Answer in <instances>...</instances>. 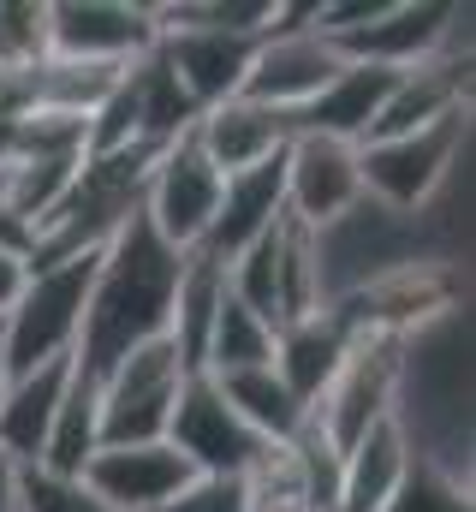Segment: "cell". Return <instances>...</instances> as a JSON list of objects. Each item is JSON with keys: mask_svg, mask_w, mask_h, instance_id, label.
<instances>
[{"mask_svg": "<svg viewBox=\"0 0 476 512\" xmlns=\"http://www.w3.org/2000/svg\"><path fill=\"white\" fill-rule=\"evenodd\" d=\"M161 512H244V489H238V477H197Z\"/></svg>", "mask_w": 476, "mask_h": 512, "instance_id": "25", "label": "cell"}, {"mask_svg": "<svg viewBox=\"0 0 476 512\" xmlns=\"http://www.w3.org/2000/svg\"><path fill=\"white\" fill-rule=\"evenodd\" d=\"M18 512H108L84 483L48 477V471H18Z\"/></svg>", "mask_w": 476, "mask_h": 512, "instance_id": "24", "label": "cell"}, {"mask_svg": "<svg viewBox=\"0 0 476 512\" xmlns=\"http://www.w3.org/2000/svg\"><path fill=\"white\" fill-rule=\"evenodd\" d=\"M102 447V423H96V382L72 364V382H66V399L54 411V429H48V447H42V465L30 471H48V477H84L90 453Z\"/></svg>", "mask_w": 476, "mask_h": 512, "instance_id": "20", "label": "cell"}, {"mask_svg": "<svg viewBox=\"0 0 476 512\" xmlns=\"http://www.w3.org/2000/svg\"><path fill=\"white\" fill-rule=\"evenodd\" d=\"M155 54L161 66L173 72L179 96L209 114L221 102H233L244 90V72H250V54L262 36H233V30H197V24H155Z\"/></svg>", "mask_w": 476, "mask_h": 512, "instance_id": "10", "label": "cell"}, {"mask_svg": "<svg viewBox=\"0 0 476 512\" xmlns=\"http://www.w3.org/2000/svg\"><path fill=\"white\" fill-rule=\"evenodd\" d=\"M78 483L108 512H161L179 489L197 483V471L173 453V441H125V447H96Z\"/></svg>", "mask_w": 476, "mask_h": 512, "instance_id": "11", "label": "cell"}, {"mask_svg": "<svg viewBox=\"0 0 476 512\" xmlns=\"http://www.w3.org/2000/svg\"><path fill=\"white\" fill-rule=\"evenodd\" d=\"M96 262L90 256H66V262H48V268H30L12 310L0 316V358H6V382L12 376H30L42 364H60L78 352V334H84V304H90V286H96Z\"/></svg>", "mask_w": 476, "mask_h": 512, "instance_id": "2", "label": "cell"}, {"mask_svg": "<svg viewBox=\"0 0 476 512\" xmlns=\"http://www.w3.org/2000/svg\"><path fill=\"white\" fill-rule=\"evenodd\" d=\"M411 441L393 417L369 423L352 447L340 453V471H334V495H328V512H387L399 501L405 477H411Z\"/></svg>", "mask_w": 476, "mask_h": 512, "instance_id": "13", "label": "cell"}, {"mask_svg": "<svg viewBox=\"0 0 476 512\" xmlns=\"http://www.w3.org/2000/svg\"><path fill=\"white\" fill-rule=\"evenodd\" d=\"M155 6L131 0H48V60L131 66L155 48Z\"/></svg>", "mask_w": 476, "mask_h": 512, "instance_id": "8", "label": "cell"}, {"mask_svg": "<svg viewBox=\"0 0 476 512\" xmlns=\"http://www.w3.org/2000/svg\"><path fill=\"white\" fill-rule=\"evenodd\" d=\"M280 161H286V155H274V161H262V167H244V173H233V179L221 185V209H215L209 239H203L197 251H209L215 262H233L244 245H256L262 233L280 227V215H286V167H280Z\"/></svg>", "mask_w": 476, "mask_h": 512, "instance_id": "15", "label": "cell"}, {"mask_svg": "<svg viewBox=\"0 0 476 512\" xmlns=\"http://www.w3.org/2000/svg\"><path fill=\"white\" fill-rule=\"evenodd\" d=\"M167 441H173V453L197 477H244L256 465V453L268 447L233 405L221 399V387L209 382L203 370L185 376V387H179V405L167 417Z\"/></svg>", "mask_w": 476, "mask_h": 512, "instance_id": "7", "label": "cell"}, {"mask_svg": "<svg viewBox=\"0 0 476 512\" xmlns=\"http://www.w3.org/2000/svg\"><path fill=\"white\" fill-rule=\"evenodd\" d=\"M197 149L221 167V179H233L244 167H262V161H274V155H286V143L298 137V120L292 114H274V108H262V102H221V108H209V114H197Z\"/></svg>", "mask_w": 476, "mask_h": 512, "instance_id": "14", "label": "cell"}, {"mask_svg": "<svg viewBox=\"0 0 476 512\" xmlns=\"http://www.w3.org/2000/svg\"><path fill=\"white\" fill-rule=\"evenodd\" d=\"M227 298V262H215L209 251H185L179 262V286H173V316H167V340L179 352V364L197 376L203 370V346L215 328V310Z\"/></svg>", "mask_w": 476, "mask_h": 512, "instance_id": "19", "label": "cell"}, {"mask_svg": "<svg viewBox=\"0 0 476 512\" xmlns=\"http://www.w3.org/2000/svg\"><path fill=\"white\" fill-rule=\"evenodd\" d=\"M221 167L197 149V137L185 131L155 167H149V185H143V221L155 227V239L161 245H173V251H197L203 239H209V221H215V209H221Z\"/></svg>", "mask_w": 476, "mask_h": 512, "instance_id": "6", "label": "cell"}, {"mask_svg": "<svg viewBox=\"0 0 476 512\" xmlns=\"http://www.w3.org/2000/svg\"><path fill=\"white\" fill-rule=\"evenodd\" d=\"M0 387H6V358H0Z\"/></svg>", "mask_w": 476, "mask_h": 512, "instance_id": "28", "label": "cell"}, {"mask_svg": "<svg viewBox=\"0 0 476 512\" xmlns=\"http://www.w3.org/2000/svg\"><path fill=\"white\" fill-rule=\"evenodd\" d=\"M286 221L322 233L334 227L340 215H352L363 203V179H357V143L340 137H316V131H298L286 143Z\"/></svg>", "mask_w": 476, "mask_h": 512, "instance_id": "9", "label": "cell"}, {"mask_svg": "<svg viewBox=\"0 0 476 512\" xmlns=\"http://www.w3.org/2000/svg\"><path fill=\"white\" fill-rule=\"evenodd\" d=\"M465 131H471V108L465 114H447L423 131H399V137H369L357 143V179H363V197L387 215H429V203L441 197V185L453 179L459 167V149H465Z\"/></svg>", "mask_w": 476, "mask_h": 512, "instance_id": "3", "label": "cell"}, {"mask_svg": "<svg viewBox=\"0 0 476 512\" xmlns=\"http://www.w3.org/2000/svg\"><path fill=\"white\" fill-rule=\"evenodd\" d=\"M24 274H30V262L12 251H0V316L12 310V298H18V286H24Z\"/></svg>", "mask_w": 476, "mask_h": 512, "instance_id": "26", "label": "cell"}, {"mask_svg": "<svg viewBox=\"0 0 476 512\" xmlns=\"http://www.w3.org/2000/svg\"><path fill=\"white\" fill-rule=\"evenodd\" d=\"M185 364L173 352V340H143L119 358L114 370L96 376V423H102V447H125V441H167V417L179 405L185 387Z\"/></svg>", "mask_w": 476, "mask_h": 512, "instance_id": "4", "label": "cell"}, {"mask_svg": "<svg viewBox=\"0 0 476 512\" xmlns=\"http://www.w3.org/2000/svg\"><path fill=\"white\" fill-rule=\"evenodd\" d=\"M179 262H185V256L155 239V227L143 221V209L102 245L96 286H90V304H84V334H78V352H72V364H78L90 382H96L102 370H114L131 346L167 334Z\"/></svg>", "mask_w": 476, "mask_h": 512, "instance_id": "1", "label": "cell"}, {"mask_svg": "<svg viewBox=\"0 0 476 512\" xmlns=\"http://www.w3.org/2000/svg\"><path fill=\"white\" fill-rule=\"evenodd\" d=\"M262 364H274V328L227 292L215 310L209 346H203V376H238V370H262Z\"/></svg>", "mask_w": 476, "mask_h": 512, "instance_id": "22", "label": "cell"}, {"mask_svg": "<svg viewBox=\"0 0 476 512\" xmlns=\"http://www.w3.org/2000/svg\"><path fill=\"white\" fill-rule=\"evenodd\" d=\"M66 382H72V358L60 364H42L30 376H12L0 387V447L18 471L42 465V447H48V429H54V411L66 399Z\"/></svg>", "mask_w": 476, "mask_h": 512, "instance_id": "16", "label": "cell"}, {"mask_svg": "<svg viewBox=\"0 0 476 512\" xmlns=\"http://www.w3.org/2000/svg\"><path fill=\"white\" fill-rule=\"evenodd\" d=\"M352 340L357 334L334 316V310H322V316H310V322H292V328L274 334V376L292 387V399L310 411V405L328 393V382L340 376Z\"/></svg>", "mask_w": 476, "mask_h": 512, "instance_id": "17", "label": "cell"}, {"mask_svg": "<svg viewBox=\"0 0 476 512\" xmlns=\"http://www.w3.org/2000/svg\"><path fill=\"white\" fill-rule=\"evenodd\" d=\"M465 12L459 6H441V0H387L363 30H352L346 42H340V54L346 60H369V66H393V72H405V66H423L429 54H441L447 42H459V24Z\"/></svg>", "mask_w": 476, "mask_h": 512, "instance_id": "12", "label": "cell"}, {"mask_svg": "<svg viewBox=\"0 0 476 512\" xmlns=\"http://www.w3.org/2000/svg\"><path fill=\"white\" fill-rule=\"evenodd\" d=\"M48 48V0H0V72L36 66Z\"/></svg>", "mask_w": 476, "mask_h": 512, "instance_id": "23", "label": "cell"}, {"mask_svg": "<svg viewBox=\"0 0 476 512\" xmlns=\"http://www.w3.org/2000/svg\"><path fill=\"white\" fill-rule=\"evenodd\" d=\"M209 382L221 387V399L233 405L262 441H292V435L304 429V405L292 399V387L274 376V364L238 370V376H209Z\"/></svg>", "mask_w": 476, "mask_h": 512, "instance_id": "21", "label": "cell"}, {"mask_svg": "<svg viewBox=\"0 0 476 512\" xmlns=\"http://www.w3.org/2000/svg\"><path fill=\"white\" fill-rule=\"evenodd\" d=\"M399 72L393 66H369V60H346L334 72V84L298 114V131H316V137H340V143H363L369 126L381 120V102L393 96Z\"/></svg>", "mask_w": 476, "mask_h": 512, "instance_id": "18", "label": "cell"}, {"mask_svg": "<svg viewBox=\"0 0 476 512\" xmlns=\"http://www.w3.org/2000/svg\"><path fill=\"white\" fill-rule=\"evenodd\" d=\"M304 12L310 6H286L280 0V12H274V30L256 42V54H250V72H244V102H262V108H274V114H304L328 84H334V72L346 66V54L334 48V42H322L316 30H304Z\"/></svg>", "mask_w": 476, "mask_h": 512, "instance_id": "5", "label": "cell"}, {"mask_svg": "<svg viewBox=\"0 0 476 512\" xmlns=\"http://www.w3.org/2000/svg\"><path fill=\"white\" fill-rule=\"evenodd\" d=\"M0 512H18V465L0 447Z\"/></svg>", "mask_w": 476, "mask_h": 512, "instance_id": "27", "label": "cell"}]
</instances>
